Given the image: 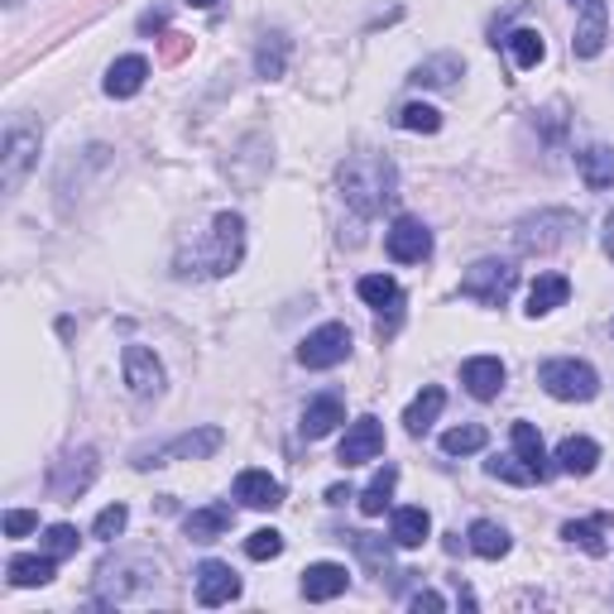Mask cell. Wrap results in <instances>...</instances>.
I'll return each mask as SVG.
<instances>
[{
  "label": "cell",
  "instance_id": "23",
  "mask_svg": "<svg viewBox=\"0 0 614 614\" xmlns=\"http://www.w3.org/2000/svg\"><path fill=\"white\" fill-rule=\"evenodd\" d=\"M600 466V447L591 437H567L557 447V471L562 475H591Z\"/></svg>",
  "mask_w": 614,
  "mask_h": 614
},
{
  "label": "cell",
  "instance_id": "21",
  "mask_svg": "<svg viewBox=\"0 0 614 614\" xmlns=\"http://www.w3.org/2000/svg\"><path fill=\"white\" fill-rule=\"evenodd\" d=\"M231 519H236L231 504H207V509H192L183 528H188L192 543H216V538L231 528Z\"/></svg>",
  "mask_w": 614,
  "mask_h": 614
},
{
  "label": "cell",
  "instance_id": "26",
  "mask_svg": "<svg viewBox=\"0 0 614 614\" xmlns=\"http://www.w3.org/2000/svg\"><path fill=\"white\" fill-rule=\"evenodd\" d=\"M53 567L58 562L48 557H10V567H5V576H10V586H20V591H34V586H48L53 581Z\"/></svg>",
  "mask_w": 614,
  "mask_h": 614
},
{
  "label": "cell",
  "instance_id": "20",
  "mask_svg": "<svg viewBox=\"0 0 614 614\" xmlns=\"http://www.w3.org/2000/svg\"><path fill=\"white\" fill-rule=\"evenodd\" d=\"M610 533H614V519H610V514L562 528V538H567V543H576L581 552H591V557H605V552H610Z\"/></svg>",
  "mask_w": 614,
  "mask_h": 614
},
{
  "label": "cell",
  "instance_id": "3",
  "mask_svg": "<svg viewBox=\"0 0 614 614\" xmlns=\"http://www.w3.org/2000/svg\"><path fill=\"white\" fill-rule=\"evenodd\" d=\"M538 384L552 394V399L562 404H591L600 394V375L586 360L576 356H562V360H543V370H538Z\"/></svg>",
  "mask_w": 614,
  "mask_h": 614
},
{
  "label": "cell",
  "instance_id": "34",
  "mask_svg": "<svg viewBox=\"0 0 614 614\" xmlns=\"http://www.w3.org/2000/svg\"><path fill=\"white\" fill-rule=\"evenodd\" d=\"M356 293L365 298L370 308H399L404 303V293H399V284L389 279V274H365V279L356 284Z\"/></svg>",
  "mask_w": 614,
  "mask_h": 614
},
{
  "label": "cell",
  "instance_id": "14",
  "mask_svg": "<svg viewBox=\"0 0 614 614\" xmlns=\"http://www.w3.org/2000/svg\"><path fill=\"white\" fill-rule=\"evenodd\" d=\"M240 595V576L226 567V562H202L197 567V605H231V600Z\"/></svg>",
  "mask_w": 614,
  "mask_h": 614
},
{
  "label": "cell",
  "instance_id": "4",
  "mask_svg": "<svg viewBox=\"0 0 614 614\" xmlns=\"http://www.w3.org/2000/svg\"><path fill=\"white\" fill-rule=\"evenodd\" d=\"M576 231H581V221H576L571 212H538V216H523V221L514 226V245H519L523 255H552V250H562Z\"/></svg>",
  "mask_w": 614,
  "mask_h": 614
},
{
  "label": "cell",
  "instance_id": "30",
  "mask_svg": "<svg viewBox=\"0 0 614 614\" xmlns=\"http://www.w3.org/2000/svg\"><path fill=\"white\" fill-rule=\"evenodd\" d=\"M394 485H399V471H394V466H384V471H380L375 480H370L365 490H360V514H365V519H380V514L389 509Z\"/></svg>",
  "mask_w": 614,
  "mask_h": 614
},
{
  "label": "cell",
  "instance_id": "8",
  "mask_svg": "<svg viewBox=\"0 0 614 614\" xmlns=\"http://www.w3.org/2000/svg\"><path fill=\"white\" fill-rule=\"evenodd\" d=\"M576 10V34H571V53L576 58H600V48L610 39V10L605 0H567Z\"/></svg>",
  "mask_w": 614,
  "mask_h": 614
},
{
  "label": "cell",
  "instance_id": "6",
  "mask_svg": "<svg viewBox=\"0 0 614 614\" xmlns=\"http://www.w3.org/2000/svg\"><path fill=\"white\" fill-rule=\"evenodd\" d=\"M39 140H44V130L24 125V120H15V125L5 130V149H0V188L5 192H20L24 173L39 159Z\"/></svg>",
  "mask_w": 614,
  "mask_h": 614
},
{
  "label": "cell",
  "instance_id": "38",
  "mask_svg": "<svg viewBox=\"0 0 614 614\" xmlns=\"http://www.w3.org/2000/svg\"><path fill=\"white\" fill-rule=\"evenodd\" d=\"M284 552V533H274V528H255V533L245 538V557L250 562H274Z\"/></svg>",
  "mask_w": 614,
  "mask_h": 614
},
{
  "label": "cell",
  "instance_id": "10",
  "mask_svg": "<svg viewBox=\"0 0 614 614\" xmlns=\"http://www.w3.org/2000/svg\"><path fill=\"white\" fill-rule=\"evenodd\" d=\"M384 250L394 264H423L432 255V231L418 216H399V221L384 231Z\"/></svg>",
  "mask_w": 614,
  "mask_h": 614
},
{
  "label": "cell",
  "instance_id": "2",
  "mask_svg": "<svg viewBox=\"0 0 614 614\" xmlns=\"http://www.w3.org/2000/svg\"><path fill=\"white\" fill-rule=\"evenodd\" d=\"M240 255H245V221H240L236 212H221L212 221L207 231V245L197 250V264H192L188 274H207V279H221V274H231Z\"/></svg>",
  "mask_w": 614,
  "mask_h": 614
},
{
  "label": "cell",
  "instance_id": "25",
  "mask_svg": "<svg viewBox=\"0 0 614 614\" xmlns=\"http://www.w3.org/2000/svg\"><path fill=\"white\" fill-rule=\"evenodd\" d=\"M567 298H571V284L562 279V274H543V279L533 284V293H528V317H547V312H557Z\"/></svg>",
  "mask_w": 614,
  "mask_h": 614
},
{
  "label": "cell",
  "instance_id": "22",
  "mask_svg": "<svg viewBox=\"0 0 614 614\" xmlns=\"http://www.w3.org/2000/svg\"><path fill=\"white\" fill-rule=\"evenodd\" d=\"M394 543L399 547H423L428 543V533H432V519H428V509L423 504H404V509H394Z\"/></svg>",
  "mask_w": 614,
  "mask_h": 614
},
{
  "label": "cell",
  "instance_id": "36",
  "mask_svg": "<svg viewBox=\"0 0 614 614\" xmlns=\"http://www.w3.org/2000/svg\"><path fill=\"white\" fill-rule=\"evenodd\" d=\"M394 125L408 130V135H437L442 130V111H432L423 101H408L399 116H394Z\"/></svg>",
  "mask_w": 614,
  "mask_h": 614
},
{
  "label": "cell",
  "instance_id": "28",
  "mask_svg": "<svg viewBox=\"0 0 614 614\" xmlns=\"http://www.w3.org/2000/svg\"><path fill=\"white\" fill-rule=\"evenodd\" d=\"M461 77V58L456 53H437V58H428V63H418L413 68V87H452V82Z\"/></svg>",
  "mask_w": 614,
  "mask_h": 614
},
{
  "label": "cell",
  "instance_id": "7",
  "mask_svg": "<svg viewBox=\"0 0 614 614\" xmlns=\"http://www.w3.org/2000/svg\"><path fill=\"white\" fill-rule=\"evenodd\" d=\"M92 480H96V452L92 447L63 452L53 466H48V495L53 499H77Z\"/></svg>",
  "mask_w": 614,
  "mask_h": 614
},
{
  "label": "cell",
  "instance_id": "32",
  "mask_svg": "<svg viewBox=\"0 0 614 614\" xmlns=\"http://www.w3.org/2000/svg\"><path fill=\"white\" fill-rule=\"evenodd\" d=\"M504 48H509L514 68H538L547 58V44H543V34L538 29H514L509 39H504Z\"/></svg>",
  "mask_w": 614,
  "mask_h": 614
},
{
  "label": "cell",
  "instance_id": "9",
  "mask_svg": "<svg viewBox=\"0 0 614 614\" xmlns=\"http://www.w3.org/2000/svg\"><path fill=\"white\" fill-rule=\"evenodd\" d=\"M346 356H351V332H346L341 322H327V327L308 332V341L298 346V360H303L308 370H332V365H341Z\"/></svg>",
  "mask_w": 614,
  "mask_h": 614
},
{
  "label": "cell",
  "instance_id": "29",
  "mask_svg": "<svg viewBox=\"0 0 614 614\" xmlns=\"http://www.w3.org/2000/svg\"><path fill=\"white\" fill-rule=\"evenodd\" d=\"M514 452H519V461L538 480H547V452H543V437H538L533 423H514Z\"/></svg>",
  "mask_w": 614,
  "mask_h": 614
},
{
  "label": "cell",
  "instance_id": "27",
  "mask_svg": "<svg viewBox=\"0 0 614 614\" xmlns=\"http://www.w3.org/2000/svg\"><path fill=\"white\" fill-rule=\"evenodd\" d=\"M466 538H471V552H475V557H485V562L509 557V547H514V543H509V533H504L499 523H490V519H475Z\"/></svg>",
  "mask_w": 614,
  "mask_h": 614
},
{
  "label": "cell",
  "instance_id": "19",
  "mask_svg": "<svg viewBox=\"0 0 614 614\" xmlns=\"http://www.w3.org/2000/svg\"><path fill=\"white\" fill-rule=\"evenodd\" d=\"M336 423H346V408L336 394H322V399H312L303 408V437L308 442H322V437H332Z\"/></svg>",
  "mask_w": 614,
  "mask_h": 614
},
{
  "label": "cell",
  "instance_id": "17",
  "mask_svg": "<svg viewBox=\"0 0 614 614\" xmlns=\"http://www.w3.org/2000/svg\"><path fill=\"white\" fill-rule=\"evenodd\" d=\"M236 499L250 509H279L284 504V485L269 471H240L236 475Z\"/></svg>",
  "mask_w": 614,
  "mask_h": 614
},
{
  "label": "cell",
  "instance_id": "12",
  "mask_svg": "<svg viewBox=\"0 0 614 614\" xmlns=\"http://www.w3.org/2000/svg\"><path fill=\"white\" fill-rule=\"evenodd\" d=\"M221 452V428H202V432H183L168 447H159L154 456H140L135 466H168V461H197V456Z\"/></svg>",
  "mask_w": 614,
  "mask_h": 614
},
{
  "label": "cell",
  "instance_id": "13",
  "mask_svg": "<svg viewBox=\"0 0 614 614\" xmlns=\"http://www.w3.org/2000/svg\"><path fill=\"white\" fill-rule=\"evenodd\" d=\"M125 384L135 399H159L164 394V365L149 346H125Z\"/></svg>",
  "mask_w": 614,
  "mask_h": 614
},
{
  "label": "cell",
  "instance_id": "24",
  "mask_svg": "<svg viewBox=\"0 0 614 614\" xmlns=\"http://www.w3.org/2000/svg\"><path fill=\"white\" fill-rule=\"evenodd\" d=\"M442 408H447V394H442L437 384H428V389L418 394L413 404H408V413H404V428L413 432V437H423V432H428V428H432V423H437V418H442Z\"/></svg>",
  "mask_w": 614,
  "mask_h": 614
},
{
  "label": "cell",
  "instance_id": "44",
  "mask_svg": "<svg viewBox=\"0 0 614 614\" xmlns=\"http://www.w3.org/2000/svg\"><path fill=\"white\" fill-rule=\"evenodd\" d=\"M188 5H197V10H212V5H216V0H188Z\"/></svg>",
  "mask_w": 614,
  "mask_h": 614
},
{
  "label": "cell",
  "instance_id": "18",
  "mask_svg": "<svg viewBox=\"0 0 614 614\" xmlns=\"http://www.w3.org/2000/svg\"><path fill=\"white\" fill-rule=\"evenodd\" d=\"M461 384L475 394V399H495L504 389V360L499 356H475L461 365Z\"/></svg>",
  "mask_w": 614,
  "mask_h": 614
},
{
  "label": "cell",
  "instance_id": "45",
  "mask_svg": "<svg viewBox=\"0 0 614 614\" xmlns=\"http://www.w3.org/2000/svg\"><path fill=\"white\" fill-rule=\"evenodd\" d=\"M5 5H20V0H5Z\"/></svg>",
  "mask_w": 614,
  "mask_h": 614
},
{
  "label": "cell",
  "instance_id": "11",
  "mask_svg": "<svg viewBox=\"0 0 614 614\" xmlns=\"http://www.w3.org/2000/svg\"><path fill=\"white\" fill-rule=\"evenodd\" d=\"M384 452V423L380 418H356L351 428H346V437H341V452H336V461L351 471V466H365V461H375V456Z\"/></svg>",
  "mask_w": 614,
  "mask_h": 614
},
{
  "label": "cell",
  "instance_id": "40",
  "mask_svg": "<svg viewBox=\"0 0 614 614\" xmlns=\"http://www.w3.org/2000/svg\"><path fill=\"white\" fill-rule=\"evenodd\" d=\"M125 523H130V509H125V504H111V509H101V514H96L92 538H101V543H111V538H120V533H125Z\"/></svg>",
  "mask_w": 614,
  "mask_h": 614
},
{
  "label": "cell",
  "instance_id": "33",
  "mask_svg": "<svg viewBox=\"0 0 614 614\" xmlns=\"http://www.w3.org/2000/svg\"><path fill=\"white\" fill-rule=\"evenodd\" d=\"M581 178H586V188H591V192H605L614 183V154L600 149V144H591V149L581 154Z\"/></svg>",
  "mask_w": 614,
  "mask_h": 614
},
{
  "label": "cell",
  "instance_id": "39",
  "mask_svg": "<svg viewBox=\"0 0 614 614\" xmlns=\"http://www.w3.org/2000/svg\"><path fill=\"white\" fill-rule=\"evenodd\" d=\"M77 543H82V538H77V528H72V523H53V528L44 533V552H48L53 562L72 557V552H77Z\"/></svg>",
  "mask_w": 614,
  "mask_h": 614
},
{
  "label": "cell",
  "instance_id": "15",
  "mask_svg": "<svg viewBox=\"0 0 614 614\" xmlns=\"http://www.w3.org/2000/svg\"><path fill=\"white\" fill-rule=\"evenodd\" d=\"M346 586H351V571L341 567V562H312V567L303 571V595L308 600H336L346 595Z\"/></svg>",
  "mask_w": 614,
  "mask_h": 614
},
{
  "label": "cell",
  "instance_id": "16",
  "mask_svg": "<svg viewBox=\"0 0 614 614\" xmlns=\"http://www.w3.org/2000/svg\"><path fill=\"white\" fill-rule=\"evenodd\" d=\"M144 77H149V58H140V53H125V58H116L111 72H106V96L111 101H125V96H135L144 87Z\"/></svg>",
  "mask_w": 614,
  "mask_h": 614
},
{
  "label": "cell",
  "instance_id": "1",
  "mask_svg": "<svg viewBox=\"0 0 614 614\" xmlns=\"http://www.w3.org/2000/svg\"><path fill=\"white\" fill-rule=\"evenodd\" d=\"M336 183H341V197L351 202L356 216H375V212H384V202H394L399 173L380 154H360V159H346L336 168Z\"/></svg>",
  "mask_w": 614,
  "mask_h": 614
},
{
  "label": "cell",
  "instance_id": "35",
  "mask_svg": "<svg viewBox=\"0 0 614 614\" xmlns=\"http://www.w3.org/2000/svg\"><path fill=\"white\" fill-rule=\"evenodd\" d=\"M485 442H490V432L480 428V423H461V428L442 432V452H447V456H471V452H485Z\"/></svg>",
  "mask_w": 614,
  "mask_h": 614
},
{
  "label": "cell",
  "instance_id": "37",
  "mask_svg": "<svg viewBox=\"0 0 614 614\" xmlns=\"http://www.w3.org/2000/svg\"><path fill=\"white\" fill-rule=\"evenodd\" d=\"M485 475H490V480H504V485H533V480H538V475L519 461V452H514V456H490V461H485Z\"/></svg>",
  "mask_w": 614,
  "mask_h": 614
},
{
  "label": "cell",
  "instance_id": "43",
  "mask_svg": "<svg viewBox=\"0 0 614 614\" xmlns=\"http://www.w3.org/2000/svg\"><path fill=\"white\" fill-rule=\"evenodd\" d=\"M605 255L614 260V212L605 216Z\"/></svg>",
  "mask_w": 614,
  "mask_h": 614
},
{
  "label": "cell",
  "instance_id": "41",
  "mask_svg": "<svg viewBox=\"0 0 614 614\" xmlns=\"http://www.w3.org/2000/svg\"><path fill=\"white\" fill-rule=\"evenodd\" d=\"M39 528V514L34 509H10L5 514V538H29Z\"/></svg>",
  "mask_w": 614,
  "mask_h": 614
},
{
  "label": "cell",
  "instance_id": "31",
  "mask_svg": "<svg viewBox=\"0 0 614 614\" xmlns=\"http://www.w3.org/2000/svg\"><path fill=\"white\" fill-rule=\"evenodd\" d=\"M284 68H288V39L284 34H264L255 48V72L264 82H274V77H284Z\"/></svg>",
  "mask_w": 614,
  "mask_h": 614
},
{
  "label": "cell",
  "instance_id": "5",
  "mask_svg": "<svg viewBox=\"0 0 614 614\" xmlns=\"http://www.w3.org/2000/svg\"><path fill=\"white\" fill-rule=\"evenodd\" d=\"M514 288H519V269H514L509 260H475L461 279V293L485 303V308H504Z\"/></svg>",
  "mask_w": 614,
  "mask_h": 614
},
{
  "label": "cell",
  "instance_id": "42",
  "mask_svg": "<svg viewBox=\"0 0 614 614\" xmlns=\"http://www.w3.org/2000/svg\"><path fill=\"white\" fill-rule=\"evenodd\" d=\"M408 605H413V610H447V600H442L437 591H418Z\"/></svg>",
  "mask_w": 614,
  "mask_h": 614
}]
</instances>
